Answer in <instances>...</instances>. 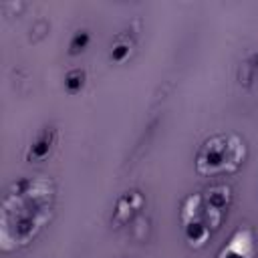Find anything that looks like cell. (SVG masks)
Listing matches in <instances>:
<instances>
[{
    "label": "cell",
    "mask_w": 258,
    "mask_h": 258,
    "mask_svg": "<svg viewBox=\"0 0 258 258\" xmlns=\"http://www.w3.org/2000/svg\"><path fill=\"white\" fill-rule=\"evenodd\" d=\"M89 44H91V32L87 28H79L69 38V54L71 56H77V54L85 52L89 48Z\"/></svg>",
    "instance_id": "cell-10"
},
{
    "label": "cell",
    "mask_w": 258,
    "mask_h": 258,
    "mask_svg": "<svg viewBox=\"0 0 258 258\" xmlns=\"http://www.w3.org/2000/svg\"><path fill=\"white\" fill-rule=\"evenodd\" d=\"M58 141V129L54 125H44L38 129V133L34 135V139L30 141L28 149H26V161L30 163H38L50 157L54 145Z\"/></svg>",
    "instance_id": "cell-6"
},
{
    "label": "cell",
    "mask_w": 258,
    "mask_h": 258,
    "mask_svg": "<svg viewBox=\"0 0 258 258\" xmlns=\"http://www.w3.org/2000/svg\"><path fill=\"white\" fill-rule=\"evenodd\" d=\"M87 85V71L83 67H73L64 73V91L69 95H79Z\"/></svg>",
    "instance_id": "cell-9"
},
{
    "label": "cell",
    "mask_w": 258,
    "mask_h": 258,
    "mask_svg": "<svg viewBox=\"0 0 258 258\" xmlns=\"http://www.w3.org/2000/svg\"><path fill=\"white\" fill-rule=\"evenodd\" d=\"M248 157V145L238 133H214L200 145L196 153V173L200 177L230 175L242 169Z\"/></svg>",
    "instance_id": "cell-2"
},
{
    "label": "cell",
    "mask_w": 258,
    "mask_h": 258,
    "mask_svg": "<svg viewBox=\"0 0 258 258\" xmlns=\"http://www.w3.org/2000/svg\"><path fill=\"white\" fill-rule=\"evenodd\" d=\"M56 204L52 177L36 173L8 183L0 204V252L10 254L32 244L50 224Z\"/></svg>",
    "instance_id": "cell-1"
},
{
    "label": "cell",
    "mask_w": 258,
    "mask_h": 258,
    "mask_svg": "<svg viewBox=\"0 0 258 258\" xmlns=\"http://www.w3.org/2000/svg\"><path fill=\"white\" fill-rule=\"evenodd\" d=\"M133 50H135V36L129 34V32H119L117 38L111 42L109 60L115 62V64H123L131 58Z\"/></svg>",
    "instance_id": "cell-8"
},
{
    "label": "cell",
    "mask_w": 258,
    "mask_h": 258,
    "mask_svg": "<svg viewBox=\"0 0 258 258\" xmlns=\"http://www.w3.org/2000/svg\"><path fill=\"white\" fill-rule=\"evenodd\" d=\"M244 67H250V69H252V73H254V71H258V52L250 54V58H248V62H246Z\"/></svg>",
    "instance_id": "cell-11"
},
{
    "label": "cell",
    "mask_w": 258,
    "mask_h": 258,
    "mask_svg": "<svg viewBox=\"0 0 258 258\" xmlns=\"http://www.w3.org/2000/svg\"><path fill=\"white\" fill-rule=\"evenodd\" d=\"M181 234H183L187 248H191V250H202L204 246H208L210 238L214 236L206 218H198V220H189V222L181 224Z\"/></svg>",
    "instance_id": "cell-7"
},
{
    "label": "cell",
    "mask_w": 258,
    "mask_h": 258,
    "mask_svg": "<svg viewBox=\"0 0 258 258\" xmlns=\"http://www.w3.org/2000/svg\"><path fill=\"white\" fill-rule=\"evenodd\" d=\"M232 200H234V194H232V187L228 183L210 185L202 194L204 218H206V222H208V226L212 228L214 234L224 226V222L228 218V212H230V206H232Z\"/></svg>",
    "instance_id": "cell-3"
},
{
    "label": "cell",
    "mask_w": 258,
    "mask_h": 258,
    "mask_svg": "<svg viewBox=\"0 0 258 258\" xmlns=\"http://www.w3.org/2000/svg\"><path fill=\"white\" fill-rule=\"evenodd\" d=\"M143 208H145V196H143L141 189L131 187V189L123 191V194L117 198L115 206H113L111 226H113L115 230H121V228H125V226H129V224H133V222L141 216Z\"/></svg>",
    "instance_id": "cell-5"
},
{
    "label": "cell",
    "mask_w": 258,
    "mask_h": 258,
    "mask_svg": "<svg viewBox=\"0 0 258 258\" xmlns=\"http://www.w3.org/2000/svg\"><path fill=\"white\" fill-rule=\"evenodd\" d=\"M214 258H258V238L250 224H240Z\"/></svg>",
    "instance_id": "cell-4"
}]
</instances>
